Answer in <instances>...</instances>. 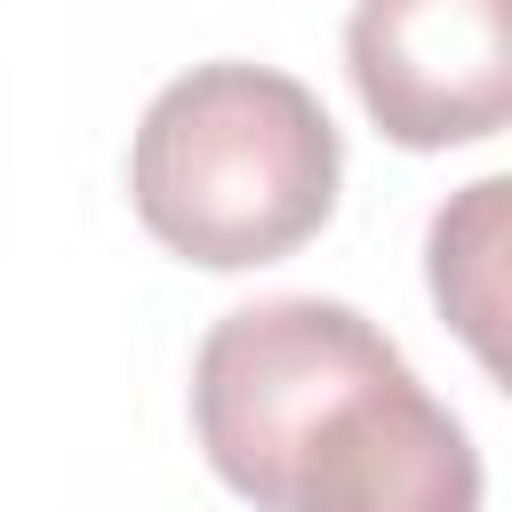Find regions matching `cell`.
I'll return each mask as SVG.
<instances>
[{
  "mask_svg": "<svg viewBox=\"0 0 512 512\" xmlns=\"http://www.w3.org/2000/svg\"><path fill=\"white\" fill-rule=\"evenodd\" d=\"M192 432L256 512H480L464 424L376 320L328 296L224 312L192 360Z\"/></svg>",
  "mask_w": 512,
  "mask_h": 512,
  "instance_id": "1",
  "label": "cell"
},
{
  "mask_svg": "<svg viewBox=\"0 0 512 512\" xmlns=\"http://www.w3.org/2000/svg\"><path fill=\"white\" fill-rule=\"evenodd\" d=\"M336 176V120L272 64H192L144 104L128 144L144 232L200 272H248L304 248L336 216Z\"/></svg>",
  "mask_w": 512,
  "mask_h": 512,
  "instance_id": "2",
  "label": "cell"
},
{
  "mask_svg": "<svg viewBox=\"0 0 512 512\" xmlns=\"http://www.w3.org/2000/svg\"><path fill=\"white\" fill-rule=\"evenodd\" d=\"M344 64L392 144H488L512 120V0H352Z\"/></svg>",
  "mask_w": 512,
  "mask_h": 512,
  "instance_id": "3",
  "label": "cell"
},
{
  "mask_svg": "<svg viewBox=\"0 0 512 512\" xmlns=\"http://www.w3.org/2000/svg\"><path fill=\"white\" fill-rule=\"evenodd\" d=\"M504 176L472 184L456 208L432 216V296L464 328V344L496 368V248H504Z\"/></svg>",
  "mask_w": 512,
  "mask_h": 512,
  "instance_id": "4",
  "label": "cell"
}]
</instances>
